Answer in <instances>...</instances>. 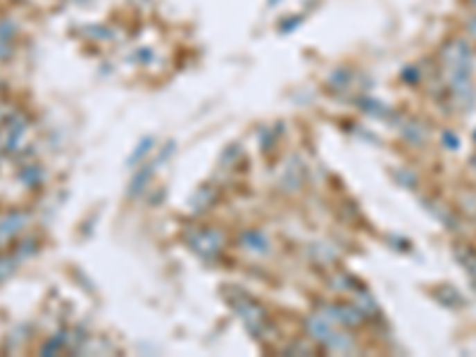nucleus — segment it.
I'll return each mask as SVG.
<instances>
[{
  "label": "nucleus",
  "mask_w": 476,
  "mask_h": 357,
  "mask_svg": "<svg viewBox=\"0 0 476 357\" xmlns=\"http://www.w3.org/2000/svg\"><path fill=\"white\" fill-rule=\"evenodd\" d=\"M474 3H476V0H474Z\"/></svg>",
  "instance_id": "obj_2"
},
{
  "label": "nucleus",
  "mask_w": 476,
  "mask_h": 357,
  "mask_svg": "<svg viewBox=\"0 0 476 357\" xmlns=\"http://www.w3.org/2000/svg\"><path fill=\"white\" fill-rule=\"evenodd\" d=\"M457 252L462 257V265L469 269V274L474 277V284H476V252L472 248H464V245H459Z\"/></svg>",
  "instance_id": "obj_1"
}]
</instances>
